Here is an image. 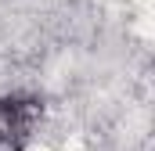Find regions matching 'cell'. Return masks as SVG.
Masks as SVG:
<instances>
[{
	"instance_id": "1",
	"label": "cell",
	"mask_w": 155,
	"mask_h": 151,
	"mask_svg": "<svg viewBox=\"0 0 155 151\" xmlns=\"http://www.w3.org/2000/svg\"><path fill=\"white\" fill-rule=\"evenodd\" d=\"M40 112H43V101L33 94H22V90L4 94L0 97V140H7L11 148H22Z\"/></svg>"
}]
</instances>
